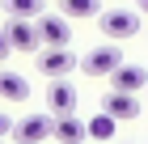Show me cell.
I'll return each mask as SVG.
<instances>
[{
  "mask_svg": "<svg viewBox=\"0 0 148 144\" xmlns=\"http://www.w3.org/2000/svg\"><path fill=\"white\" fill-rule=\"evenodd\" d=\"M97 25H102L106 38H136L140 34V13L136 9H102Z\"/></svg>",
  "mask_w": 148,
  "mask_h": 144,
  "instance_id": "6da1fadb",
  "label": "cell"
},
{
  "mask_svg": "<svg viewBox=\"0 0 148 144\" xmlns=\"http://www.w3.org/2000/svg\"><path fill=\"white\" fill-rule=\"evenodd\" d=\"M80 68H85L89 76H110V72L123 68V51H119L114 43H102V47H93L89 55L80 59Z\"/></svg>",
  "mask_w": 148,
  "mask_h": 144,
  "instance_id": "7a4b0ae2",
  "label": "cell"
},
{
  "mask_svg": "<svg viewBox=\"0 0 148 144\" xmlns=\"http://www.w3.org/2000/svg\"><path fill=\"white\" fill-rule=\"evenodd\" d=\"M51 132H55V119L51 114H25V119L13 123L17 144H42V140H51Z\"/></svg>",
  "mask_w": 148,
  "mask_h": 144,
  "instance_id": "3957f363",
  "label": "cell"
},
{
  "mask_svg": "<svg viewBox=\"0 0 148 144\" xmlns=\"http://www.w3.org/2000/svg\"><path fill=\"white\" fill-rule=\"evenodd\" d=\"M72 68H76V59H72L68 47H47L42 55H38V72H47L51 81H64Z\"/></svg>",
  "mask_w": 148,
  "mask_h": 144,
  "instance_id": "277c9868",
  "label": "cell"
},
{
  "mask_svg": "<svg viewBox=\"0 0 148 144\" xmlns=\"http://www.w3.org/2000/svg\"><path fill=\"white\" fill-rule=\"evenodd\" d=\"M38 34H42L47 47H68L72 43V25H68L64 13H42L38 17Z\"/></svg>",
  "mask_w": 148,
  "mask_h": 144,
  "instance_id": "5b68a950",
  "label": "cell"
},
{
  "mask_svg": "<svg viewBox=\"0 0 148 144\" xmlns=\"http://www.w3.org/2000/svg\"><path fill=\"white\" fill-rule=\"evenodd\" d=\"M47 106H51V119L76 114V89H72L68 81H51V85H47Z\"/></svg>",
  "mask_w": 148,
  "mask_h": 144,
  "instance_id": "8992f818",
  "label": "cell"
},
{
  "mask_svg": "<svg viewBox=\"0 0 148 144\" xmlns=\"http://www.w3.org/2000/svg\"><path fill=\"white\" fill-rule=\"evenodd\" d=\"M4 34H9V47H13V51H38V43H42L38 21H9Z\"/></svg>",
  "mask_w": 148,
  "mask_h": 144,
  "instance_id": "52a82bcc",
  "label": "cell"
},
{
  "mask_svg": "<svg viewBox=\"0 0 148 144\" xmlns=\"http://www.w3.org/2000/svg\"><path fill=\"white\" fill-rule=\"evenodd\" d=\"M110 89L114 93H140V89H148V72L140 64H123L119 72H110Z\"/></svg>",
  "mask_w": 148,
  "mask_h": 144,
  "instance_id": "ba28073f",
  "label": "cell"
},
{
  "mask_svg": "<svg viewBox=\"0 0 148 144\" xmlns=\"http://www.w3.org/2000/svg\"><path fill=\"white\" fill-rule=\"evenodd\" d=\"M102 110L110 114L114 123H119V119H136V114H140V98H136V93H114V89H110V93L102 98Z\"/></svg>",
  "mask_w": 148,
  "mask_h": 144,
  "instance_id": "9c48e42d",
  "label": "cell"
},
{
  "mask_svg": "<svg viewBox=\"0 0 148 144\" xmlns=\"http://www.w3.org/2000/svg\"><path fill=\"white\" fill-rule=\"evenodd\" d=\"M51 140H59V144H85V140H89V123L76 119V114H64V119H55Z\"/></svg>",
  "mask_w": 148,
  "mask_h": 144,
  "instance_id": "30bf717a",
  "label": "cell"
},
{
  "mask_svg": "<svg viewBox=\"0 0 148 144\" xmlns=\"http://www.w3.org/2000/svg\"><path fill=\"white\" fill-rule=\"evenodd\" d=\"M0 98H4V102H25V98H30V81H25L21 72L0 68Z\"/></svg>",
  "mask_w": 148,
  "mask_h": 144,
  "instance_id": "8fae6325",
  "label": "cell"
},
{
  "mask_svg": "<svg viewBox=\"0 0 148 144\" xmlns=\"http://www.w3.org/2000/svg\"><path fill=\"white\" fill-rule=\"evenodd\" d=\"M4 9H9L13 21H34V17H42V0H4Z\"/></svg>",
  "mask_w": 148,
  "mask_h": 144,
  "instance_id": "7c38bea8",
  "label": "cell"
},
{
  "mask_svg": "<svg viewBox=\"0 0 148 144\" xmlns=\"http://www.w3.org/2000/svg\"><path fill=\"white\" fill-rule=\"evenodd\" d=\"M64 17H102V0H64Z\"/></svg>",
  "mask_w": 148,
  "mask_h": 144,
  "instance_id": "4fadbf2b",
  "label": "cell"
},
{
  "mask_svg": "<svg viewBox=\"0 0 148 144\" xmlns=\"http://www.w3.org/2000/svg\"><path fill=\"white\" fill-rule=\"evenodd\" d=\"M114 127H119V123H114L106 110L93 114V119H89V140H110V144H114Z\"/></svg>",
  "mask_w": 148,
  "mask_h": 144,
  "instance_id": "5bb4252c",
  "label": "cell"
},
{
  "mask_svg": "<svg viewBox=\"0 0 148 144\" xmlns=\"http://www.w3.org/2000/svg\"><path fill=\"white\" fill-rule=\"evenodd\" d=\"M4 136H13V119L9 114H0V140H4Z\"/></svg>",
  "mask_w": 148,
  "mask_h": 144,
  "instance_id": "9a60e30c",
  "label": "cell"
},
{
  "mask_svg": "<svg viewBox=\"0 0 148 144\" xmlns=\"http://www.w3.org/2000/svg\"><path fill=\"white\" fill-rule=\"evenodd\" d=\"M9 51H13V47H9V34H4V30H0V59H4V55H9Z\"/></svg>",
  "mask_w": 148,
  "mask_h": 144,
  "instance_id": "2e32d148",
  "label": "cell"
},
{
  "mask_svg": "<svg viewBox=\"0 0 148 144\" xmlns=\"http://www.w3.org/2000/svg\"><path fill=\"white\" fill-rule=\"evenodd\" d=\"M136 4H140V17H148V0H136Z\"/></svg>",
  "mask_w": 148,
  "mask_h": 144,
  "instance_id": "e0dca14e",
  "label": "cell"
},
{
  "mask_svg": "<svg viewBox=\"0 0 148 144\" xmlns=\"http://www.w3.org/2000/svg\"><path fill=\"white\" fill-rule=\"evenodd\" d=\"M0 144H4V140H0Z\"/></svg>",
  "mask_w": 148,
  "mask_h": 144,
  "instance_id": "ac0fdd59",
  "label": "cell"
},
{
  "mask_svg": "<svg viewBox=\"0 0 148 144\" xmlns=\"http://www.w3.org/2000/svg\"><path fill=\"white\" fill-rule=\"evenodd\" d=\"M114 144H119V140H114Z\"/></svg>",
  "mask_w": 148,
  "mask_h": 144,
  "instance_id": "d6986e66",
  "label": "cell"
}]
</instances>
